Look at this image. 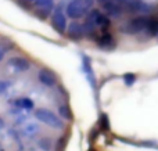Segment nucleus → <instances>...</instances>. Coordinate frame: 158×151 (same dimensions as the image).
<instances>
[{"mask_svg":"<svg viewBox=\"0 0 158 151\" xmlns=\"http://www.w3.org/2000/svg\"><path fill=\"white\" fill-rule=\"evenodd\" d=\"M53 2L54 0H35V7L40 10V13L49 14L53 8Z\"/></svg>","mask_w":158,"mask_h":151,"instance_id":"nucleus-10","label":"nucleus"},{"mask_svg":"<svg viewBox=\"0 0 158 151\" xmlns=\"http://www.w3.org/2000/svg\"><path fill=\"white\" fill-rule=\"evenodd\" d=\"M93 6V0H71L67 4V15L69 18H82L90 13V8Z\"/></svg>","mask_w":158,"mask_h":151,"instance_id":"nucleus-2","label":"nucleus"},{"mask_svg":"<svg viewBox=\"0 0 158 151\" xmlns=\"http://www.w3.org/2000/svg\"><path fill=\"white\" fill-rule=\"evenodd\" d=\"M38 78H39V80H40L42 85L47 86V88H53V86L56 85L54 75H53L50 71H47V69H40L39 74H38Z\"/></svg>","mask_w":158,"mask_h":151,"instance_id":"nucleus-7","label":"nucleus"},{"mask_svg":"<svg viewBox=\"0 0 158 151\" xmlns=\"http://www.w3.org/2000/svg\"><path fill=\"white\" fill-rule=\"evenodd\" d=\"M97 43H98V46L103 47V49H106V50L112 49V47L115 46L114 38H112L110 33H107V32H103V33H101V36H98Z\"/></svg>","mask_w":158,"mask_h":151,"instance_id":"nucleus-8","label":"nucleus"},{"mask_svg":"<svg viewBox=\"0 0 158 151\" xmlns=\"http://www.w3.org/2000/svg\"><path fill=\"white\" fill-rule=\"evenodd\" d=\"M0 50H2V49H0Z\"/></svg>","mask_w":158,"mask_h":151,"instance_id":"nucleus-14","label":"nucleus"},{"mask_svg":"<svg viewBox=\"0 0 158 151\" xmlns=\"http://www.w3.org/2000/svg\"><path fill=\"white\" fill-rule=\"evenodd\" d=\"M8 67L13 68L14 71H17V72H25L29 69L31 64H29V61L22 57H13L8 61Z\"/></svg>","mask_w":158,"mask_h":151,"instance_id":"nucleus-6","label":"nucleus"},{"mask_svg":"<svg viewBox=\"0 0 158 151\" xmlns=\"http://www.w3.org/2000/svg\"><path fill=\"white\" fill-rule=\"evenodd\" d=\"M111 27V21H110L108 15L103 14L98 10H92L86 15V21L83 24L85 35L93 36L97 33V31L100 32H106L108 31V28Z\"/></svg>","mask_w":158,"mask_h":151,"instance_id":"nucleus-1","label":"nucleus"},{"mask_svg":"<svg viewBox=\"0 0 158 151\" xmlns=\"http://www.w3.org/2000/svg\"><path fill=\"white\" fill-rule=\"evenodd\" d=\"M18 104H21V107H24V108H32L33 107V103L28 99H24V100H21V101H18Z\"/></svg>","mask_w":158,"mask_h":151,"instance_id":"nucleus-11","label":"nucleus"},{"mask_svg":"<svg viewBox=\"0 0 158 151\" xmlns=\"http://www.w3.org/2000/svg\"><path fill=\"white\" fill-rule=\"evenodd\" d=\"M3 55H4V51H3V50H0V61H2Z\"/></svg>","mask_w":158,"mask_h":151,"instance_id":"nucleus-12","label":"nucleus"},{"mask_svg":"<svg viewBox=\"0 0 158 151\" xmlns=\"http://www.w3.org/2000/svg\"><path fill=\"white\" fill-rule=\"evenodd\" d=\"M25 2H35V0H25Z\"/></svg>","mask_w":158,"mask_h":151,"instance_id":"nucleus-13","label":"nucleus"},{"mask_svg":"<svg viewBox=\"0 0 158 151\" xmlns=\"http://www.w3.org/2000/svg\"><path fill=\"white\" fill-rule=\"evenodd\" d=\"M52 24L54 27V29L58 33H61V35L67 31V28H68L67 27V11L64 13L63 6H57L54 8L53 15H52Z\"/></svg>","mask_w":158,"mask_h":151,"instance_id":"nucleus-4","label":"nucleus"},{"mask_svg":"<svg viewBox=\"0 0 158 151\" xmlns=\"http://www.w3.org/2000/svg\"><path fill=\"white\" fill-rule=\"evenodd\" d=\"M36 118H38L40 122H43V124L49 125V126H52V128H56V129L63 128L61 119L58 118L54 112H52L50 110H46V108H42V110L36 111Z\"/></svg>","mask_w":158,"mask_h":151,"instance_id":"nucleus-5","label":"nucleus"},{"mask_svg":"<svg viewBox=\"0 0 158 151\" xmlns=\"http://www.w3.org/2000/svg\"><path fill=\"white\" fill-rule=\"evenodd\" d=\"M153 18H147V17H136V18L128 21L126 24H123L122 27V32L128 33V35H136V33H147L148 35V29Z\"/></svg>","mask_w":158,"mask_h":151,"instance_id":"nucleus-3","label":"nucleus"},{"mask_svg":"<svg viewBox=\"0 0 158 151\" xmlns=\"http://www.w3.org/2000/svg\"><path fill=\"white\" fill-rule=\"evenodd\" d=\"M67 31H68V35L71 39H81L82 36L85 35L83 25L77 24V22H72V24L67 28Z\"/></svg>","mask_w":158,"mask_h":151,"instance_id":"nucleus-9","label":"nucleus"}]
</instances>
